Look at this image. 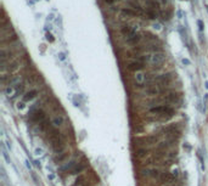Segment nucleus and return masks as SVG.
I'll list each match as a JSON object with an SVG mask.
<instances>
[{"mask_svg": "<svg viewBox=\"0 0 208 186\" xmlns=\"http://www.w3.org/2000/svg\"><path fill=\"white\" fill-rule=\"evenodd\" d=\"M150 113L165 118V116L172 117L174 113H175V110L170 106H168V105H158V106H155L152 108H150Z\"/></svg>", "mask_w": 208, "mask_h": 186, "instance_id": "1", "label": "nucleus"}, {"mask_svg": "<svg viewBox=\"0 0 208 186\" xmlns=\"http://www.w3.org/2000/svg\"><path fill=\"white\" fill-rule=\"evenodd\" d=\"M181 100V96L178 93H169L167 95H162L157 100H153V102H164V103H179Z\"/></svg>", "mask_w": 208, "mask_h": 186, "instance_id": "2", "label": "nucleus"}, {"mask_svg": "<svg viewBox=\"0 0 208 186\" xmlns=\"http://www.w3.org/2000/svg\"><path fill=\"white\" fill-rule=\"evenodd\" d=\"M31 120L33 123H37V124H40V123H43L45 118H46V115H45V112L43 110H35V111H33L31 112V116H29Z\"/></svg>", "mask_w": 208, "mask_h": 186, "instance_id": "3", "label": "nucleus"}, {"mask_svg": "<svg viewBox=\"0 0 208 186\" xmlns=\"http://www.w3.org/2000/svg\"><path fill=\"white\" fill-rule=\"evenodd\" d=\"M165 60V54H163L162 51L161 52H155L153 55H151V59H150V63L152 64L153 67L156 66H161V64L164 62Z\"/></svg>", "mask_w": 208, "mask_h": 186, "instance_id": "4", "label": "nucleus"}, {"mask_svg": "<svg viewBox=\"0 0 208 186\" xmlns=\"http://www.w3.org/2000/svg\"><path fill=\"white\" fill-rule=\"evenodd\" d=\"M163 93H165V89H161V88H158V85L150 86L145 90V94L150 95V96H158V95H162Z\"/></svg>", "mask_w": 208, "mask_h": 186, "instance_id": "5", "label": "nucleus"}, {"mask_svg": "<svg viewBox=\"0 0 208 186\" xmlns=\"http://www.w3.org/2000/svg\"><path fill=\"white\" fill-rule=\"evenodd\" d=\"M144 68H145V63L139 62V61L130 62L127 66V69L130 71V72H139V71H143Z\"/></svg>", "mask_w": 208, "mask_h": 186, "instance_id": "6", "label": "nucleus"}, {"mask_svg": "<svg viewBox=\"0 0 208 186\" xmlns=\"http://www.w3.org/2000/svg\"><path fill=\"white\" fill-rule=\"evenodd\" d=\"M163 133L165 134H169V135H174V134H180V128L179 124H170L168 127L163 128Z\"/></svg>", "mask_w": 208, "mask_h": 186, "instance_id": "7", "label": "nucleus"}, {"mask_svg": "<svg viewBox=\"0 0 208 186\" xmlns=\"http://www.w3.org/2000/svg\"><path fill=\"white\" fill-rule=\"evenodd\" d=\"M121 33H122L124 37H126V38H128L129 35L136 33V28H131L130 26H123V27L121 28Z\"/></svg>", "mask_w": 208, "mask_h": 186, "instance_id": "8", "label": "nucleus"}, {"mask_svg": "<svg viewBox=\"0 0 208 186\" xmlns=\"http://www.w3.org/2000/svg\"><path fill=\"white\" fill-rule=\"evenodd\" d=\"M174 179H175V176L173 175V173H168V172L162 173L161 176H160V180H161L162 182H170V181H173Z\"/></svg>", "mask_w": 208, "mask_h": 186, "instance_id": "9", "label": "nucleus"}, {"mask_svg": "<svg viewBox=\"0 0 208 186\" xmlns=\"http://www.w3.org/2000/svg\"><path fill=\"white\" fill-rule=\"evenodd\" d=\"M140 40H141V35L139 33H134V34H131V35H129L127 38V43L131 44V45H135V44H138L140 42Z\"/></svg>", "mask_w": 208, "mask_h": 186, "instance_id": "10", "label": "nucleus"}, {"mask_svg": "<svg viewBox=\"0 0 208 186\" xmlns=\"http://www.w3.org/2000/svg\"><path fill=\"white\" fill-rule=\"evenodd\" d=\"M77 165V162L76 161H71V162H68V163H66L65 165H62L61 168H60V170L61 172H70L71 173V170H72V169L74 168V167H76Z\"/></svg>", "mask_w": 208, "mask_h": 186, "instance_id": "11", "label": "nucleus"}, {"mask_svg": "<svg viewBox=\"0 0 208 186\" xmlns=\"http://www.w3.org/2000/svg\"><path fill=\"white\" fill-rule=\"evenodd\" d=\"M63 123H65V119H63V117H62L61 115H57V116H55V117L53 118V124H54L55 128L62 127Z\"/></svg>", "mask_w": 208, "mask_h": 186, "instance_id": "12", "label": "nucleus"}, {"mask_svg": "<svg viewBox=\"0 0 208 186\" xmlns=\"http://www.w3.org/2000/svg\"><path fill=\"white\" fill-rule=\"evenodd\" d=\"M161 170L160 169H156V168H152V169H147L145 172V175L146 176H152V178H160L161 176Z\"/></svg>", "mask_w": 208, "mask_h": 186, "instance_id": "13", "label": "nucleus"}, {"mask_svg": "<svg viewBox=\"0 0 208 186\" xmlns=\"http://www.w3.org/2000/svg\"><path fill=\"white\" fill-rule=\"evenodd\" d=\"M143 141L147 145H153L156 144L157 141H158V136H156V135H150V136H146L143 139Z\"/></svg>", "mask_w": 208, "mask_h": 186, "instance_id": "14", "label": "nucleus"}, {"mask_svg": "<svg viewBox=\"0 0 208 186\" xmlns=\"http://www.w3.org/2000/svg\"><path fill=\"white\" fill-rule=\"evenodd\" d=\"M37 94H38V91L37 90H31V91H28L26 95L23 96V101L24 102H28V101H32L33 99L37 96Z\"/></svg>", "mask_w": 208, "mask_h": 186, "instance_id": "15", "label": "nucleus"}, {"mask_svg": "<svg viewBox=\"0 0 208 186\" xmlns=\"http://www.w3.org/2000/svg\"><path fill=\"white\" fill-rule=\"evenodd\" d=\"M70 156V153H67V152H62V153H59L55 158H54V162L55 163H62V162L67 158Z\"/></svg>", "mask_w": 208, "mask_h": 186, "instance_id": "16", "label": "nucleus"}, {"mask_svg": "<svg viewBox=\"0 0 208 186\" xmlns=\"http://www.w3.org/2000/svg\"><path fill=\"white\" fill-rule=\"evenodd\" d=\"M85 167H87V165L83 164V163H77V165L71 170V174H79V173H82L83 170H84Z\"/></svg>", "mask_w": 208, "mask_h": 186, "instance_id": "17", "label": "nucleus"}, {"mask_svg": "<svg viewBox=\"0 0 208 186\" xmlns=\"http://www.w3.org/2000/svg\"><path fill=\"white\" fill-rule=\"evenodd\" d=\"M146 5L150 7L151 10H160V4L156 1V0H147L146 1Z\"/></svg>", "mask_w": 208, "mask_h": 186, "instance_id": "18", "label": "nucleus"}, {"mask_svg": "<svg viewBox=\"0 0 208 186\" xmlns=\"http://www.w3.org/2000/svg\"><path fill=\"white\" fill-rule=\"evenodd\" d=\"M122 13L126 15V16H131V17H134V16L138 15V12L135 10L129 9V7H127V9H122Z\"/></svg>", "mask_w": 208, "mask_h": 186, "instance_id": "19", "label": "nucleus"}, {"mask_svg": "<svg viewBox=\"0 0 208 186\" xmlns=\"http://www.w3.org/2000/svg\"><path fill=\"white\" fill-rule=\"evenodd\" d=\"M130 6H131V9L133 10H135L138 13H140V15H143V9H141V6L138 4V3H133V1H129L128 3Z\"/></svg>", "mask_w": 208, "mask_h": 186, "instance_id": "20", "label": "nucleus"}, {"mask_svg": "<svg viewBox=\"0 0 208 186\" xmlns=\"http://www.w3.org/2000/svg\"><path fill=\"white\" fill-rule=\"evenodd\" d=\"M145 13H146V16H147L148 20H156V18H157L156 11H153V10H151V9H147V10L145 11Z\"/></svg>", "mask_w": 208, "mask_h": 186, "instance_id": "21", "label": "nucleus"}, {"mask_svg": "<svg viewBox=\"0 0 208 186\" xmlns=\"http://www.w3.org/2000/svg\"><path fill=\"white\" fill-rule=\"evenodd\" d=\"M147 153H148L147 149H138L136 152H135V156L139 157V158H141V157H145Z\"/></svg>", "mask_w": 208, "mask_h": 186, "instance_id": "22", "label": "nucleus"}, {"mask_svg": "<svg viewBox=\"0 0 208 186\" xmlns=\"http://www.w3.org/2000/svg\"><path fill=\"white\" fill-rule=\"evenodd\" d=\"M84 182H85V176L84 175H79L76 179V181H74V186H80L82 184H84Z\"/></svg>", "mask_w": 208, "mask_h": 186, "instance_id": "23", "label": "nucleus"}, {"mask_svg": "<svg viewBox=\"0 0 208 186\" xmlns=\"http://www.w3.org/2000/svg\"><path fill=\"white\" fill-rule=\"evenodd\" d=\"M44 153V151H43V149H40V147H37L35 149V151H34V155L38 157V156H41Z\"/></svg>", "mask_w": 208, "mask_h": 186, "instance_id": "24", "label": "nucleus"}, {"mask_svg": "<svg viewBox=\"0 0 208 186\" xmlns=\"http://www.w3.org/2000/svg\"><path fill=\"white\" fill-rule=\"evenodd\" d=\"M24 107H26V105H24V101H21V102H17V108L20 111H22Z\"/></svg>", "mask_w": 208, "mask_h": 186, "instance_id": "25", "label": "nucleus"}, {"mask_svg": "<svg viewBox=\"0 0 208 186\" xmlns=\"http://www.w3.org/2000/svg\"><path fill=\"white\" fill-rule=\"evenodd\" d=\"M3 156H4V158H5V161H6V162H7V163H9V164H10V163H11V159H10V157H9V156H7V153H6L5 151H3Z\"/></svg>", "mask_w": 208, "mask_h": 186, "instance_id": "26", "label": "nucleus"}, {"mask_svg": "<svg viewBox=\"0 0 208 186\" xmlns=\"http://www.w3.org/2000/svg\"><path fill=\"white\" fill-rule=\"evenodd\" d=\"M197 25H198V27H199V30H203V29H204V26H203V22H202L201 20H198V21H197Z\"/></svg>", "mask_w": 208, "mask_h": 186, "instance_id": "27", "label": "nucleus"}, {"mask_svg": "<svg viewBox=\"0 0 208 186\" xmlns=\"http://www.w3.org/2000/svg\"><path fill=\"white\" fill-rule=\"evenodd\" d=\"M181 62H182V64H185V66H190V64H191V61L187 60V59H182Z\"/></svg>", "mask_w": 208, "mask_h": 186, "instance_id": "28", "label": "nucleus"}, {"mask_svg": "<svg viewBox=\"0 0 208 186\" xmlns=\"http://www.w3.org/2000/svg\"><path fill=\"white\" fill-rule=\"evenodd\" d=\"M33 163H34V165H35L37 168H40V167H41V164H40V161H34V162H33Z\"/></svg>", "mask_w": 208, "mask_h": 186, "instance_id": "29", "label": "nucleus"}, {"mask_svg": "<svg viewBox=\"0 0 208 186\" xmlns=\"http://www.w3.org/2000/svg\"><path fill=\"white\" fill-rule=\"evenodd\" d=\"M46 39H48V40H50V42H54V38H53V35H51V34H49V33L46 34Z\"/></svg>", "mask_w": 208, "mask_h": 186, "instance_id": "30", "label": "nucleus"}, {"mask_svg": "<svg viewBox=\"0 0 208 186\" xmlns=\"http://www.w3.org/2000/svg\"><path fill=\"white\" fill-rule=\"evenodd\" d=\"M48 178H49L50 180H54V179H55V175H54V174H50V175H48Z\"/></svg>", "mask_w": 208, "mask_h": 186, "instance_id": "31", "label": "nucleus"}, {"mask_svg": "<svg viewBox=\"0 0 208 186\" xmlns=\"http://www.w3.org/2000/svg\"><path fill=\"white\" fill-rule=\"evenodd\" d=\"M105 1L107 3V4H112V3H114L116 0H105Z\"/></svg>", "mask_w": 208, "mask_h": 186, "instance_id": "32", "label": "nucleus"}, {"mask_svg": "<svg viewBox=\"0 0 208 186\" xmlns=\"http://www.w3.org/2000/svg\"><path fill=\"white\" fill-rule=\"evenodd\" d=\"M178 16H179V18H181V16H182V13H181V11H180V10L178 11Z\"/></svg>", "mask_w": 208, "mask_h": 186, "instance_id": "33", "label": "nucleus"}, {"mask_svg": "<svg viewBox=\"0 0 208 186\" xmlns=\"http://www.w3.org/2000/svg\"><path fill=\"white\" fill-rule=\"evenodd\" d=\"M204 86H206V89H208V80H206V83H204Z\"/></svg>", "mask_w": 208, "mask_h": 186, "instance_id": "34", "label": "nucleus"}, {"mask_svg": "<svg viewBox=\"0 0 208 186\" xmlns=\"http://www.w3.org/2000/svg\"><path fill=\"white\" fill-rule=\"evenodd\" d=\"M26 163H27V167L31 168V164H29V162H28V161H26Z\"/></svg>", "mask_w": 208, "mask_h": 186, "instance_id": "35", "label": "nucleus"}]
</instances>
